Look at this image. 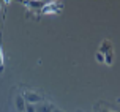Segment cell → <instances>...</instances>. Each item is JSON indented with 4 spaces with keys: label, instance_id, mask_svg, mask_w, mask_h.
<instances>
[{
    "label": "cell",
    "instance_id": "obj_4",
    "mask_svg": "<svg viewBox=\"0 0 120 112\" xmlns=\"http://www.w3.org/2000/svg\"><path fill=\"white\" fill-rule=\"evenodd\" d=\"M36 112H54V107L51 104H44V106H38L36 107Z\"/></svg>",
    "mask_w": 120,
    "mask_h": 112
},
{
    "label": "cell",
    "instance_id": "obj_5",
    "mask_svg": "<svg viewBox=\"0 0 120 112\" xmlns=\"http://www.w3.org/2000/svg\"><path fill=\"white\" fill-rule=\"evenodd\" d=\"M104 62H106L108 65H112V63H114V52H112V51L104 55Z\"/></svg>",
    "mask_w": 120,
    "mask_h": 112
},
{
    "label": "cell",
    "instance_id": "obj_3",
    "mask_svg": "<svg viewBox=\"0 0 120 112\" xmlns=\"http://www.w3.org/2000/svg\"><path fill=\"white\" fill-rule=\"evenodd\" d=\"M25 104H27V103H25L24 96H21V95H19L18 98H16V107H18V111L19 112H24L25 111Z\"/></svg>",
    "mask_w": 120,
    "mask_h": 112
},
{
    "label": "cell",
    "instance_id": "obj_8",
    "mask_svg": "<svg viewBox=\"0 0 120 112\" xmlns=\"http://www.w3.org/2000/svg\"><path fill=\"white\" fill-rule=\"evenodd\" d=\"M103 112H109V111H103Z\"/></svg>",
    "mask_w": 120,
    "mask_h": 112
},
{
    "label": "cell",
    "instance_id": "obj_2",
    "mask_svg": "<svg viewBox=\"0 0 120 112\" xmlns=\"http://www.w3.org/2000/svg\"><path fill=\"white\" fill-rule=\"evenodd\" d=\"M111 47H112V43L109 41V40H103L101 44H100V51H98V52H101L103 55H106L108 52H111V51H112Z\"/></svg>",
    "mask_w": 120,
    "mask_h": 112
},
{
    "label": "cell",
    "instance_id": "obj_9",
    "mask_svg": "<svg viewBox=\"0 0 120 112\" xmlns=\"http://www.w3.org/2000/svg\"><path fill=\"white\" fill-rule=\"evenodd\" d=\"M54 112H59V111H54Z\"/></svg>",
    "mask_w": 120,
    "mask_h": 112
},
{
    "label": "cell",
    "instance_id": "obj_7",
    "mask_svg": "<svg viewBox=\"0 0 120 112\" xmlns=\"http://www.w3.org/2000/svg\"><path fill=\"white\" fill-rule=\"evenodd\" d=\"M25 111L27 112H36V109H35L33 104H29V103H27V104H25Z\"/></svg>",
    "mask_w": 120,
    "mask_h": 112
},
{
    "label": "cell",
    "instance_id": "obj_1",
    "mask_svg": "<svg viewBox=\"0 0 120 112\" xmlns=\"http://www.w3.org/2000/svg\"><path fill=\"white\" fill-rule=\"evenodd\" d=\"M22 96H24V100L27 101L29 104H35V103H40V101H41V96H40V95L35 93V92H29V90H27Z\"/></svg>",
    "mask_w": 120,
    "mask_h": 112
},
{
    "label": "cell",
    "instance_id": "obj_6",
    "mask_svg": "<svg viewBox=\"0 0 120 112\" xmlns=\"http://www.w3.org/2000/svg\"><path fill=\"white\" fill-rule=\"evenodd\" d=\"M95 59H96V62H98V63H103V62H104V55H103L101 52H96L95 54Z\"/></svg>",
    "mask_w": 120,
    "mask_h": 112
}]
</instances>
